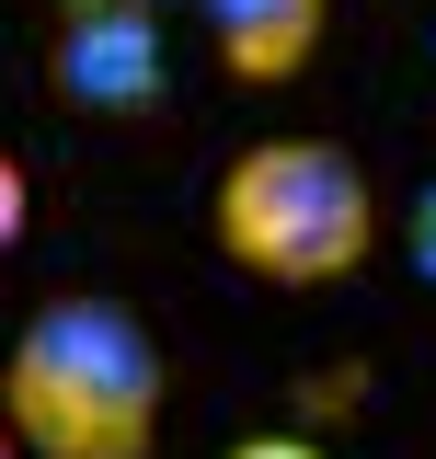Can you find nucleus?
Returning a JSON list of instances; mask_svg holds the SVG:
<instances>
[{
    "mask_svg": "<svg viewBox=\"0 0 436 459\" xmlns=\"http://www.w3.org/2000/svg\"><path fill=\"white\" fill-rule=\"evenodd\" d=\"M207 35L230 81H299L333 35V0H207Z\"/></svg>",
    "mask_w": 436,
    "mask_h": 459,
    "instance_id": "obj_4",
    "label": "nucleus"
},
{
    "mask_svg": "<svg viewBox=\"0 0 436 459\" xmlns=\"http://www.w3.org/2000/svg\"><path fill=\"white\" fill-rule=\"evenodd\" d=\"M23 219H35V184H23V161H12V150H0V253L23 241Z\"/></svg>",
    "mask_w": 436,
    "mask_h": 459,
    "instance_id": "obj_5",
    "label": "nucleus"
},
{
    "mask_svg": "<svg viewBox=\"0 0 436 459\" xmlns=\"http://www.w3.org/2000/svg\"><path fill=\"white\" fill-rule=\"evenodd\" d=\"M230 459H322V448H310V437H241Z\"/></svg>",
    "mask_w": 436,
    "mask_h": 459,
    "instance_id": "obj_7",
    "label": "nucleus"
},
{
    "mask_svg": "<svg viewBox=\"0 0 436 459\" xmlns=\"http://www.w3.org/2000/svg\"><path fill=\"white\" fill-rule=\"evenodd\" d=\"M207 230H218V253L265 287H344L379 253V184L333 138H253L218 172Z\"/></svg>",
    "mask_w": 436,
    "mask_h": 459,
    "instance_id": "obj_2",
    "label": "nucleus"
},
{
    "mask_svg": "<svg viewBox=\"0 0 436 459\" xmlns=\"http://www.w3.org/2000/svg\"><path fill=\"white\" fill-rule=\"evenodd\" d=\"M47 81L69 115H161L172 92V57H161V12L150 0H57L47 12Z\"/></svg>",
    "mask_w": 436,
    "mask_h": 459,
    "instance_id": "obj_3",
    "label": "nucleus"
},
{
    "mask_svg": "<svg viewBox=\"0 0 436 459\" xmlns=\"http://www.w3.org/2000/svg\"><path fill=\"white\" fill-rule=\"evenodd\" d=\"M0 425L35 459H150L161 437V333L69 287L47 310H23V333L0 356Z\"/></svg>",
    "mask_w": 436,
    "mask_h": 459,
    "instance_id": "obj_1",
    "label": "nucleus"
},
{
    "mask_svg": "<svg viewBox=\"0 0 436 459\" xmlns=\"http://www.w3.org/2000/svg\"><path fill=\"white\" fill-rule=\"evenodd\" d=\"M402 253H414V276H436V184L402 207Z\"/></svg>",
    "mask_w": 436,
    "mask_h": 459,
    "instance_id": "obj_6",
    "label": "nucleus"
},
{
    "mask_svg": "<svg viewBox=\"0 0 436 459\" xmlns=\"http://www.w3.org/2000/svg\"><path fill=\"white\" fill-rule=\"evenodd\" d=\"M0 459H23V437H12V425H0Z\"/></svg>",
    "mask_w": 436,
    "mask_h": 459,
    "instance_id": "obj_8",
    "label": "nucleus"
}]
</instances>
